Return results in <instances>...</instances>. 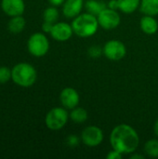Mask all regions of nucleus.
<instances>
[{"label": "nucleus", "mask_w": 158, "mask_h": 159, "mask_svg": "<svg viewBox=\"0 0 158 159\" xmlns=\"http://www.w3.org/2000/svg\"><path fill=\"white\" fill-rule=\"evenodd\" d=\"M109 141L112 148L123 156L135 153L140 144L138 132L128 124L115 126L110 133Z\"/></svg>", "instance_id": "f257e3e1"}, {"label": "nucleus", "mask_w": 158, "mask_h": 159, "mask_svg": "<svg viewBox=\"0 0 158 159\" xmlns=\"http://www.w3.org/2000/svg\"><path fill=\"white\" fill-rule=\"evenodd\" d=\"M99 26L100 25L97 16L89 12L80 13L78 16L74 18L72 21L74 34L83 38L94 35L97 33Z\"/></svg>", "instance_id": "f03ea898"}, {"label": "nucleus", "mask_w": 158, "mask_h": 159, "mask_svg": "<svg viewBox=\"0 0 158 159\" xmlns=\"http://www.w3.org/2000/svg\"><path fill=\"white\" fill-rule=\"evenodd\" d=\"M11 78L18 86L23 88L32 87L37 78V73L34 66L26 62L16 64L11 71Z\"/></svg>", "instance_id": "7ed1b4c3"}, {"label": "nucleus", "mask_w": 158, "mask_h": 159, "mask_svg": "<svg viewBox=\"0 0 158 159\" xmlns=\"http://www.w3.org/2000/svg\"><path fill=\"white\" fill-rule=\"evenodd\" d=\"M70 114H68L67 109L64 107H55L51 109L46 116L45 123L47 129L50 130H60L68 122Z\"/></svg>", "instance_id": "20e7f679"}, {"label": "nucleus", "mask_w": 158, "mask_h": 159, "mask_svg": "<svg viewBox=\"0 0 158 159\" xmlns=\"http://www.w3.org/2000/svg\"><path fill=\"white\" fill-rule=\"evenodd\" d=\"M28 50L34 57L45 56L49 49V42L47 36L42 33L32 34L28 40Z\"/></svg>", "instance_id": "39448f33"}, {"label": "nucleus", "mask_w": 158, "mask_h": 159, "mask_svg": "<svg viewBox=\"0 0 158 159\" xmlns=\"http://www.w3.org/2000/svg\"><path fill=\"white\" fill-rule=\"evenodd\" d=\"M103 55L110 61H117L122 60L127 54L125 44L119 40L113 39L107 41L102 48Z\"/></svg>", "instance_id": "423d86ee"}, {"label": "nucleus", "mask_w": 158, "mask_h": 159, "mask_svg": "<svg viewBox=\"0 0 158 159\" xmlns=\"http://www.w3.org/2000/svg\"><path fill=\"white\" fill-rule=\"evenodd\" d=\"M104 135L101 128L97 126H88L81 132V142L88 147L93 148L99 146L103 141Z\"/></svg>", "instance_id": "0eeeda50"}, {"label": "nucleus", "mask_w": 158, "mask_h": 159, "mask_svg": "<svg viewBox=\"0 0 158 159\" xmlns=\"http://www.w3.org/2000/svg\"><path fill=\"white\" fill-rule=\"evenodd\" d=\"M99 25L104 30H113L119 26L121 22L120 14L115 9H112L110 7L104 8L99 15L97 16Z\"/></svg>", "instance_id": "6e6552de"}, {"label": "nucleus", "mask_w": 158, "mask_h": 159, "mask_svg": "<svg viewBox=\"0 0 158 159\" xmlns=\"http://www.w3.org/2000/svg\"><path fill=\"white\" fill-rule=\"evenodd\" d=\"M74 34L72 24H69L64 21L56 22L53 24L50 34L53 39L59 42H65L69 40Z\"/></svg>", "instance_id": "1a4fd4ad"}, {"label": "nucleus", "mask_w": 158, "mask_h": 159, "mask_svg": "<svg viewBox=\"0 0 158 159\" xmlns=\"http://www.w3.org/2000/svg\"><path fill=\"white\" fill-rule=\"evenodd\" d=\"M60 102L62 107L66 108L67 110H72L79 104V93L74 88H65L60 94Z\"/></svg>", "instance_id": "9d476101"}, {"label": "nucleus", "mask_w": 158, "mask_h": 159, "mask_svg": "<svg viewBox=\"0 0 158 159\" xmlns=\"http://www.w3.org/2000/svg\"><path fill=\"white\" fill-rule=\"evenodd\" d=\"M1 7L6 14L14 17L21 15L24 12L25 6L23 0H2Z\"/></svg>", "instance_id": "9b49d317"}, {"label": "nucleus", "mask_w": 158, "mask_h": 159, "mask_svg": "<svg viewBox=\"0 0 158 159\" xmlns=\"http://www.w3.org/2000/svg\"><path fill=\"white\" fill-rule=\"evenodd\" d=\"M84 0H65L62 5V13L67 19H74L81 13Z\"/></svg>", "instance_id": "f8f14e48"}, {"label": "nucleus", "mask_w": 158, "mask_h": 159, "mask_svg": "<svg viewBox=\"0 0 158 159\" xmlns=\"http://www.w3.org/2000/svg\"><path fill=\"white\" fill-rule=\"evenodd\" d=\"M140 27L144 34L152 35L158 31V22L155 16L144 15L140 20Z\"/></svg>", "instance_id": "ddd939ff"}, {"label": "nucleus", "mask_w": 158, "mask_h": 159, "mask_svg": "<svg viewBox=\"0 0 158 159\" xmlns=\"http://www.w3.org/2000/svg\"><path fill=\"white\" fill-rule=\"evenodd\" d=\"M139 8L144 15L156 16L158 14V0H141Z\"/></svg>", "instance_id": "4468645a"}, {"label": "nucleus", "mask_w": 158, "mask_h": 159, "mask_svg": "<svg viewBox=\"0 0 158 159\" xmlns=\"http://www.w3.org/2000/svg\"><path fill=\"white\" fill-rule=\"evenodd\" d=\"M118 9L125 14H131L135 12L141 4V0H117Z\"/></svg>", "instance_id": "2eb2a0df"}, {"label": "nucleus", "mask_w": 158, "mask_h": 159, "mask_svg": "<svg viewBox=\"0 0 158 159\" xmlns=\"http://www.w3.org/2000/svg\"><path fill=\"white\" fill-rule=\"evenodd\" d=\"M85 7L88 12L98 16L104 8L107 7V5L102 0H88L85 3Z\"/></svg>", "instance_id": "dca6fc26"}, {"label": "nucleus", "mask_w": 158, "mask_h": 159, "mask_svg": "<svg viewBox=\"0 0 158 159\" xmlns=\"http://www.w3.org/2000/svg\"><path fill=\"white\" fill-rule=\"evenodd\" d=\"M70 118L75 124H83L88 120V114L86 109L76 106L75 108L72 109L70 113Z\"/></svg>", "instance_id": "f3484780"}, {"label": "nucleus", "mask_w": 158, "mask_h": 159, "mask_svg": "<svg viewBox=\"0 0 158 159\" xmlns=\"http://www.w3.org/2000/svg\"><path fill=\"white\" fill-rule=\"evenodd\" d=\"M25 27V20L21 15L14 16L8 22V30L12 34H19L22 32Z\"/></svg>", "instance_id": "a211bd4d"}, {"label": "nucleus", "mask_w": 158, "mask_h": 159, "mask_svg": "<svg viewBox=\"0 0 158 159\" xmlns=\"http://www.w3.org/2000/svg\"><path fill=\"white\" fill-rule=\"evenodd\" d=\"M145 154L153 158L158 157V139H152L145 143L144 144Z\"/></svg>", "instance_id": "6ab92c4d"}, {"label": "nucleus", "mask_w": 158, "mask_h": 159, "mask_svg": "<svg viewBox=\"0 0 158 159\" xmlns=\"http://www.w3.org/2000/svg\"><path fill=\"white\" fill-rule=\"evenodd\" d=\"M59 15H60V13H59V10L57 9L56 7H54V6L49 7L46 8L44 13H43L44 21L56 23V21L59 19Z\"/></svg>", "instance_id": "aec40b11"}, {"label": "nucleus", "mask_w": 158, "mask_h": 159, "mask_svg": "<svg viewBox=\"0 0 158 159\" xmlns=\"http://www.w3.org/2000/svg\"><path fill=\"white\" fill-rule=\"evenodd\" d=\"M11 70L7 67H0V83H6L11 78Z\"/></svg>", "instance_id": "412c9836"}, {"label": "nucleus", "mask_w": 158, "mask_h": 159, "mask_svg": "<svg viewBox=\"0 0 158 159\" xmlns=\"http://www.w3.org/2000/svg\"><path fill=\"white\" fill-rule=\"evenodd\" d=\"M88 55L92 58H99L103 55L102 48L99 46H92L88 48Z\"/></svg>", "instance_id": "4be33fe9"}, {"label": "nucleus", "mask_w": 158, "mask_h": 159, "mask_svg": "<svg viewBox=\"0 0 158 159\" xmlns=\"http://www.w3.org/2000/svg\"><path fill=\"white\" fill-rule=\"evenodd\" d=\"M81 139H79L76 135H70L67 138V144L70 147H76L79 145Z\"/></svg>", "instance_id": "5701e85b"}, {"label": "nucleus", "mask_w": 158, "mask_h": 159, "mask_svg": "<svg viewBox=\"0 0 158 159\" xmlns=\"http://www.w3.org/2000/svg\"><path fill=\"white\" fill-rule=\"evenodd\" d=\"M122 157H123V155L114 149L112 151H110L108 153V155L106 156L107 159H122Z\"/></svg>", "instance_id": "b1692460"}, {"label": "nucleus", "mask_w": 158, "mask_h": 159, "mask_svg": "<svg viewBox=\"0 0 158 159\" xmlns=\"http://www.w3.org/2000/svg\"><path fill=\"white\" fill-rule=\"evenodd\" d=\"M53 24L54 23H51V22H48V21H44L43 25H42V30L44 33H49L51 32L52 30V27H53Z\"/></svg>", "instance_id": "393cba45"}, {"label": "nucleus", "mask_w": 158, "mask_h": 159, "mask_svg": "<svg viewBox=\"0 0 158 159\" xmlns=\"http://www.w3.org/2000/svg\"><path fill=\"white\" fill-rule=\"evenodd\" d=\"M107 7L112 8V9H115L117 10L118 9V2L117 0H110L107 4Z\"/></svg>", "instance_id": "a878e982"}, {"label": "nucleus", "mask_w": 158, "mask_h": 159, "mask_svg": "<svg viewBox=\"0 0 158 159\" xmlns=\"http://www.w3.org/2000/svg\"><path fill=\"white\" fill-rule=\"evenodd\" d=\"M48 2L50 3L51 6L60 7V6H62L63 5V3L65 2V0H48Z\"/></svg>", "instance_id": "bb28decb"}, {"label": "nucleus", "mask_w": 158, "mask_h": 159, "mask_svg": "<svg viewBox=\"0 0 158 159\" xmlns=\"http://www.w3.org/2000/svg\"><path fill=\"white\" fill-rule=\"evenodd\" d=\"M130 158L131 159H144V157L142 155H138V154H134L132 153L131 156H130Z\"/></svg>", "instance_id": "cd10ccee"}, {"label": "nucleus", "mask_w": 158, "mask_h": 159, "mask_svg": "<svg viewBox=\"0 0 158 159\" xmlns=\"http://www.w3.org/2000/svg\"><path fill=\"white\" fill-rule=\"evenodd\" d=\"M154 132H155V135L158 138V119L155 122V125H154Z\"/></svg>", "instance_id": "c85d7f7f"}]
</instances>
